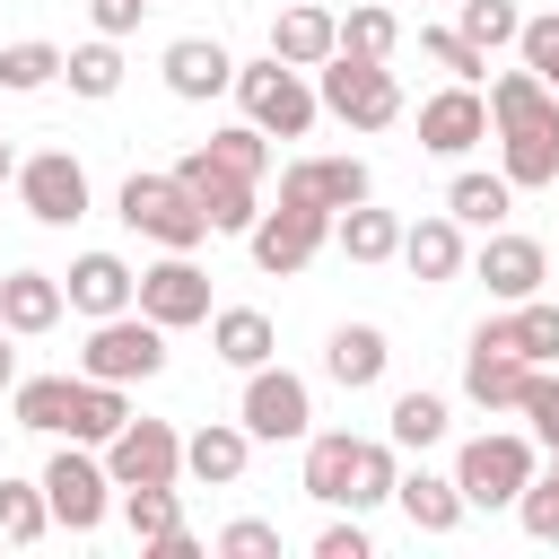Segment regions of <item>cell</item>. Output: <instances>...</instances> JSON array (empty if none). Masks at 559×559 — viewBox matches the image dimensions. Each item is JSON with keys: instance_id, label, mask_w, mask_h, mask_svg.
<instances>
[{"instance_id": "19", "label": "cell", "mask_w": 559, "mask_h": 559, "mask_svg": "<svg viewBox=\"0 0 559 559\" xmlns=\"http://www.w3.org/2000/svg\"><path fill=\"white\" fill-rule=\"evenodd\" d=\"M61 288H70V306H79L87 323H105V314H131V306H140V271H131L122 253H79V262L61 271Z\"/></svg>"}, {"instance_id": "4", "label": "cell", "mask_w": 559, "mask_h": 559, "mask_svg": "<svg viewBox=\"0 0 559 559\" xmlns=\"http://www.w3.org/2000/svg\"><path fill=\"white\" fill-rule=\"evenodd\" d=\"M533 472H542V437H515V428H489V437H472V445L454 454L463 507H515Z\"/></svg>"}, {"instance_id": "11", "label": "cell", "mask_w": 559, "mask_h": 559, "mask_svg": "<svg viewBox=\"0 0 559 559\" xmlns=\"http://www.w3.org/2000/svg\"><path fill=\"white\" fill-rule=\"evenodd\" d=\"M253 271H271V280H297L323 245H332V210H297V201H280V210H262L253 218Z\"/></svg>"}, {"instance_id": "36", "label": "cell", "mask_w": 559, "mask_h": 559, "mask_svg": "<svg viewBox=\"0 0 559 559\" xmlns=\"http://www.w3.org/2000/svg\"><path fill=\"white\" fill-rule=\"evenodd\" d=\"M61 44H44V35H26V44H0V96H35V87H52L61 79Z\"/></svg>"}, {"instance_id": "46", "label": "cell", "mask_w": 559, "mask_h": 559, "mask_svg": "<svg viewBox=\"0 0 559 559\" xmlns=\"http://www.w3.org/2000/svg\"><path fill=\"white\" fill-rule=\"evenodd\" d=\"M524 419H533L542 445H559V376H550V367H533V384H524Z\"/></svg>"}, {"instance_id": "24", "label": "cell", "mask_w": 559, "mask_h": 559, "mask_svg": "<svg viewBox=\"0 0 559 559\" xmlns=\"http://www.w3.org/2000/svg\"><path fill=\"white\" fill-rule=\"evenodd\" d=\"M271 52H280V61H297V70H323V61L341 52V17H332V9H314V0H297V9H280V17H271Z\"/></svg>"}, {"instance_id": "34", "label": "cell", "mask_w": 559, "mask_h": 559, "mask_svg": "<svg viewBox=\"0 0 559 559\" xmlns=\"http://www.w3.org/2000/svg\"><path fill=\"white\" fill-rule=\"evenodd\" d=\"M201 157L227 166V175H245V183H262V175H271V131H262V122H227V131L201 140Z\"/></svg>"}, {"instance_id": "28", "label": "cell", "mask_w": 559, "mask_h": 559, "mask_svg": "<svg viewBox=\"0 0 559 559\" xmlns=\"http://www.w3.org/2000/svg\"><path fill=\"white\" fill-rule=\"evenodd\" d=\"M70 402H79V376H26V384H9V411L35 437H70Z\"/></svg>"}, {"instance_id": "2", "label": "cell", "mask_w": 559, "mask_h": 559, "mask_svg": "<svg viewBox=\"0 0 559 559\" xmlns=\"http://www.w3.org/2000/svg\"><path fill=\"white\" fill-rule=\"evenodd\" d=\"M114 218H122L131 236H148L157 253H192V245L210 236V210L192 201V183H183L175 166H166V175H122Z\"/></svg>"}, {"instance_id": "44", "label": "cell", "mask_w": 559, "mask_h": 559, "mask_svg": "<svg viewBox=\"0 0 559 559\" xmlns=\"http://www.w3.org/2000/svg\"><path fill=\"white\" fill-rule=\"evenodd\" d=\"M515 515H524V533H533V542H559V480H550V472H533V480H524V498H515Z\"/></svg>"}, {"instance_id": "29", "label": "cell", "mask_w": 559, "mask_h": 559, "mask_svg": "<svg viewBox=\"0 0 559 559\" xmlns=\"http://www.w3.org/2000/svg\"><path fill=\"white\" fill-rule=\"evenodd\" d=\"M332 245H341L349 262H393V253H402V218L376 210V201H358V210L332 218Z\"/></svg>"}, {"instance_id": "39", "label": "cell", "mask_w": 559, "mask_h": 559, "mask_svg": "<svg viewBox=\"0 0 559 559\" xmlns=\"http://www.w3.org/2000/svg\"><path fill=\"white\" fill-rule=\"evenodd\" d=\"M454 26H463L480 52H507V44L524 35V9H515V0H454Z\"/></svg>"}, {"instance_id": "41", "label": "cell", "mask_w": 559, "mask_h": 559, "mask_svg": "<svg viewBox=\"0 0 559 559\" xmlns=\"http://www.w3.org/2000/svg\"><path fill=\"white\" fill-rule=\"evenodd\" d=\"M419 52H428V61L445 70V79H472V87L489 79V52H480V44L463 35V26H419Z\"/></svg>"}, {"instance_id": "30", "label": "cell", "mask_w": 559, "mask_h": 559, "mask_svg": "<svg viewBox=\"0 0 559 559\" xmlns=\"http://www.w3.org/2000/svg\"><path fill=\"white\" fill-rule=\"evenodd\" d=\"M445 210H454L463 227H507V210H515V183H507V175H480V166H463V175L445 183Z\"/></svg>"}, {"instance_id": "5", "label": "cell", "mask_w": 559, "mask_h": 559, "mask_svg": "<svg viewBox=\"0 0 559 559\" xmlns=\"http://www.w3.org/2000/svg\"><path fill=\"white\" fill-rule=\"evenodd\" d=\"M314 96H323V114H341L349 131H393V122H402V79H393L384 61H358V52H332V61L314 70Z\"/></svg>"}, {"instance_id": "48", "label": "cell", "mask_w": 559, "mask_h": 559, "mask_svg": "<svg viewBox=\"0 0 559 559\" xmlns=\"http://www.w3.org/2000/svg\"><path fill=\"white\" fill-rule=\"evenodd\" d=\"M140 9H148V0H87V17H96V35H114V44H122V35L140 26Z\"/></svg>"}, {"instance_id": "27", "label": "cell", "mask_w": 559, "mask_h": 559, "mask_svg": "<svg viewBox=\"0 0 559 559\" xmlns=\"http://www.w3.org/2000/svg\"><path fill=\"white\" fill-rule=\"evenodd\" d=\"M210 349H218L227 367H271L280 332H271L262 306H218V314H210Z\"/></svg>"}, {"instance_id": "25", "label": "cell", "mask_w": 559, "mask_h": 559, "mask_svg": "<svg viewBox=\"0 0 559 559\" xmlns=\"http://www.w3.org/2000/svg\"><path fill=\"white\" fill-rule=\"evenodd\" d=\"M393 507L411 515V533H454L472 507H463V489H454V472H402L393 480Z\"/></svg>"}, {"instance_id": "35", "label": "cell", "mask_w": 559, "mask_h": 559, "mask_svg": "<svg viewBox=\"0 0 559 559\" xmlns=\"http://www.w3.org/2000/svg\"><path fill=\"white\" fill-rule=\"evenodd\" d=\"M384 437H393L402 454H428V445L445 437V393H393V411H384Z\"/></svg>"}, {"instance_id": "3", "label": "cell", "mask_w": 559, "mask_h": 559, "mask_svg": "<svg viewBox=\"0 0 559 559\" xmlns=\"http://www.w3.org/2000/svg\"><path fill=\"white\" fill-rule=\"evenodd\" d=\"M236 105H245V122H262L271 140H306V131H314V114H323L314 79H306L297 61H280V52L236 61Z\"/></svg>"}, {"instance_id": "45", "label": "cell", "mask_w": 559, "mask_h": 559, "mask_svg": "<svg viewBox=\"0 0 559 559\" xmlns=\"http://www.w3.org/2000/svg\"><path fill=\"white\" fill-rule=\"evenodd\" d=\"M218 550H227V559H280V524H262V515H236V524L218 533Z\"/></svg>"}, {"instance_id": "15", "label": "cell", "mask_w": 559, "mask_h": 559, "mask_svg": "<svg viewBox=\"0 0 559 559\" xmlns=\"http://www.w3.org/2000/svg\"><path fill=\"white\" fill-rule=\"evenodd\" d=\"M489 140V96L472 87V79H454V87H437L428 105H419V148L428 157H463V148H480Z\"/></svg>"}, {"instance_id": "8", "label": "cell", "mask_w": 559, "mask_h": 559, "mask_svg": "<svg viewBox=\"0 0 559 559\" xmlns=\"http://www.w3.org/2000/svg\"><path fill=\"white\" fill-rule=\"evenodd\" d=\"M236 419L253 428V445H288V437H314V393H306V376H288V367H245Z\"/></svg>"}, {"instance_id": "33", "label": "cell", "mask_w": 559, "mask_h": 559, "mask_svg": "<svg viewBox=\"0 0 559 559\" xmlns=\"http://www.w3.org/2000/svg\"><path fill=\"white\" fill-rule=\"evenodd\" d=\"M61 79H70V96H87V105H105V96L122 87V44H114V35H87V44H70V61H61Z\"/></svg>"}, {"instance_id": "1", "label": "cell", "mask_w": 559, "mask_h": 559, "mask_svg": "<svg viewBox=\"0 0 559 559\" xmlns=\"http://www.w3.org/2000/svg\"><path fill=\"white\" fill-rule=\"evenodd\" d=\"M489 131H498V175L515 192L559 183V87H542L533 70H498L489 79Z\"/></svg>"}, {"instance_id": "40", "label": "cell", "mask_w": 559, "mask_h": 559, "mask_svg": "<svg viewBox=\"0 0 559 559\" xmlns=\"http://www.w3.org/2000/svg\"><path fill=\"white\" fill-rule=\"evenodd\" d=\"M393 44H402V17H393V9L367 0V9L341 17V52H358V61H393Z\"/></svg>"}, {"instance_id": "49", "label": "cell", "mask_w": 559, "mask_h": 559, "mask_svg": "<svg viewBox=\"0 0 559 559\" xmlns=\"http://www.w3.org/2000/svg\"><path fill=\"white\" fill-rule=\"evenodd\" d=\"M148 559H201V533H192V524H183V533H175V542H157V550H148Z\"/></svg>"}, {"instance_id": "9", "label": "cell", "mask_w": 559, "mask_h": 559, "mask_svg": "<svg viewBox=\"0 0 559 559\" xmlns=\"http://www.w3.org/2000/svg\"><path fill=\"white\" fill-rule=\"evenodd\" d=\"M524 384H533V358L515 349L507 314H498V323H480V332H472V349H463V393H472L480 411H524Z\"/></svg>"}, {"instance_id": "21", "label": "cell", "mask_w": 559, "mask_h": 559, "mask_svg": "<svg viewBox=\"0 0 559 559\" xmlns=\"http://www.w3.org/2000/svg\"><path fill=\"white\" fill-rule=\"evenodd\" d=\"M402 262H411V280H428V288H445V280H463V218L454 210H437V218H419V227H402Z\"/></svg>"}, {"instance_id": "50", "label": "cell", "mask_w": 559, "mask_h": 559, "mask_svg": "<svg viewBox=\"0 0 559 559\" xmlns=\"http://www.w3.org/2000/svg\"><path fill=\"white\" fill-rule=\"evenodd\" d=\"M9 341H17V332H9V323H0V393H9V384H17V349H9Z\"/></svg>"}, {"instance_id": "42", "label": "cell", "mask_w": 559, "mask_h": 559, "mask_svg": "<svg viewBox=\"0 0 559 559\" xmlns=\"http://www.w3.org/2000/svg\"><path fill=\"white\" fill-rule=\"evenodd\" d=\"M507 332H515V349H524L533 367H550V358H559V306H550V297H524V306L507 314Z\"/></svg>"}, {"instance_id": "43", "label": "cell", "mask_w": 559, "mask_h": 559, "mask_svg": "<svg viewBox=\"0 0 559 559\" xmlns=\"http://www.w3.org/2000/svg\"><path fill=\"white\" fill-rule=\"evenodd\" d=\"M515 61L542 79V87H559V9H542V17H524V35H515Z\"/></svg>"}, {"instance_id": "32", "label": "cell", "mask_w": 559, "mask_h": 559, "mask_svg": "<svg viewBox=\"0 0 559 559\" xmlns=\"http://www.w3.org/2000/svg\"><path fill=\"white\" fill-rule=\"evenodd\" d=\"M122 524H131V542H140V550H157V542H175V533H183V498H175V480H148V489H122Z\"/></svg>"}, {"instance_id": "10", "label": "cell", "mask_w": 559, "mask_h": 559, "mask_svg": "<svg viewBox=\"0 0 559 559\" xmlns=\"http://www.w3.org/2000/svg\"><path fill=\"white\" fill-rule=\"evenodd\" d=\"M17 201L35 227H79L87 218V166L70 148H35V157H17Z\"/></svg>"}, {"instance_id": "22", "label": "cell", "mask_w": 559, "mask_h": 559, "mask_svg": "<svg viewBox=\"0 0 559 559\" xmlns=\"http://www.w3.org/2000/svg\"><path fill=\"white\" fill-rule=\"evenodd\" d=\"M61 314H70V288H61L52 271H9V280H0V323H9L17 341L52 332Z\"/></svg>"}, {"instance_id": "31", "label": "cell", "mask_w": 559, "mask_h": 559, "mask_svg": "<svg viewBox=\"0 0 559 559\" xmlns=\"http://www.w3.org/2000/svg\"><path fill=\"white\" fill-rule=\"evenodd\" d=\"M122 419H131L122 384H105V376H79V402H70V437H79V445H114V437H122Z\"/></svg>"}, {"instance_id": "23", "label": "cell", "mask_w": 559, "mask_h": 559, "mask_svg": "<svg viewBox=\"0 0 559 559\" xmlns=\"http://www.w3.org/2000/svg\"><path fill=\"white\" fill-rule=\"evenodd\" d=\"M384 367H393V341H384L376 323H341V332L323 341V376H332L341 393H367V384H384Z\"/></svg>"}, {"instance_id": "38", "label": "cell", "mask_w": 559, "mask_h": 559, "mask_svg": "<svg viewBox=\"0 0 559 559\" xmlns=\"http://www.w3.org/2000/svg\"><path fill=\"white\" fill-rule=\"evenodd\" d=\"M393 480H402V463H393V437H358V472H349V515L384 507V498H393Z\"/></svg>"}, {"instance_id": "17", "label": "cell", "mask_w": 559, "mask_h": 559, "mask_svg": "<svg viewBox=\"0 0 559 559\" xmlns=\"http://www.w3.org/2000/svg\"><path fill=\"white\" fill-rule=\"evenodd\" d=\"M542 245L533 236H515V227H489V245L472 253V280L498 297V306H524V297H542Z\"/></svg>"}, {"instance_id": "51", "label": "cell", "mask_w": 559, "mask_h": 559, "mask_svg": "<svg viewBox=\"0 0 559 559\" xmlns=\"http://www.w3.org/2000/svg\"><path fill=\"white\" fill-rule=\"evenodd\" d=\"M0 183H17V148L9 140H0Z\"/></svg>"}, {"instance_id": "12", "label": "cell", "mask_w": 559, "mask_h": 559, "mask_svg": "<svg viewBox=\"0 0 559 559\" xmlns=\"http://www.w3.org/2000/svg\"><path fill=\"white\" fill-rule=\"evenodd\" d=\"M280 201L341 218V210L376 201V175H367V157H288V166H280Z\"/></svg>"}, {"instance_id": "18", "label": "cell", "mask_w": 559, "mask_h": 559, "mask_svg": "<svg viewBox=\"0 0 559 559\" xmlns=\"http://www.w3.org/2000/svg\"><path fill=\"white\" fill-rule=\"evenodd\" d=\"M157 70H166V96H183V105H210L218 87H236V52L218 35H175Z\"/></svg>"}, {"instance_id": "13", "label": "cell", "mask_w": 559, "mask_h": 559, "mask_svg": "<svg viewBox=\"0 0 559 559\" xmlns=\"http://www.w3.org/2000/svg\"><path fill=\"white\" fill-rule=\"evenodd\" d=\"M140 314H148V323H166V332L210 323V314H218V306H210V271H201L192 253H157V262L140 271Z\"/></svg>"}, {"instance_id": "14", "label": "cell", "mask_w": 559, "mask_h": 559, "mask_svg": "<svg viewBox=\"0 0 559 559\" xmlns=\"http://www.w3.org/2000/svg\"><path fill=\"white\" fill-rule=\"evenodd\" d=\"M114 489H148V480H183V437L175 419H122V437L105 445Z\"/></svg>"}, {"instance_id": "6", "label": "cell", "mask_w": 559, "mask_h": 559, "mask_svg": "<svg viewBox=\"0 0 559 559\" xmlns=\"http://www.w3.org/2000/svg\"><path fill=\"white\" fill-rule=\"evenodd\" d=\"M44 498H52V524L87 542V533L114 515V472H105V445H79V437H70V445L44 463Z\"/></svg>"}, {"instance_id": "47", "label": "cell", "mask_w": 559, "mask_h": 559, "mask_svg": "<svg viewBox=\"0 0 559 559\" xmlns=\"http://www.w3.org/2000/svg\"><path fill=\"white\" fill-rule=\"evenodd\" d=\"M314 559H376V542H367V524L349 515V524H323V533H314Z\"/></svg>"}, {"instance_id": "26", "label": "cell", "mask_w": 559, "mask_h": 559, "mask_svg": "<svg viewBox=\"0 0 559 559\" xmlns=\"http://www.w3.org/2000/svg\"><path fill=\"white\" fill-rule=\"evenodd\" d=\"M349 472H358V437L349 428H314L306 437V498L314 507H349Z\"/></svg>"}, {"instance_id": "37", "label": "cell", "mask_w": 559, "mask_h": 559, "mask_svg": "<svg viewBox=\"0 0 559 559\" xmlns=\"http://www.w3.org/2000/svg\"><path fill=\"white\" fill-rule=\"evenodd\" d=\"M52 533V498H44V480H0V542H44Z\"/></svg>"}, {"instance_id": "7", "label": "cell", "mask_w": 559, "mask_h": 559, "mask_svg": "<svg viewBox=\"0 0 559 559\" xmlns=\"http://www.w3.org/2000/svg\"><path fill=\"white\" fill-rule=\"evenodd\" d=\"M166 367V323H148L140 306L131 314H105L79 349V376H105V384H148Z\"/></svg>"}, {"instance_id": "20", "label": "cell", "mask_w": 559, "mask_h": 559, "mask_svg": "<svg viewBox=\"0 0 559 559\" xmlns=\"http://www.w3.org/2000/svg\"><path fill=\"white\" fill-rule=\"evenodd\" d=\"M245 463H253V428L245 419H210V428L183 437V480H201V489H236Z\"/></svg>"}, {"instance_id": "16", "label": "cell", "mask_w": 559, "mask_h": 559, "mask_svg": "<svg viewBox=\"0 0 559 559\" xmlns=\"http://www.w3.org/2000/svg\"><path fill=\"white\" fill-rule=\"evenodd\" d=\"M175 175H183V183H192V201L210 210V236H253V218H262V201H253V192H262V183H245V175L210 166L201 148H183V157H175Z\"/></svg>"}]
</instances>
